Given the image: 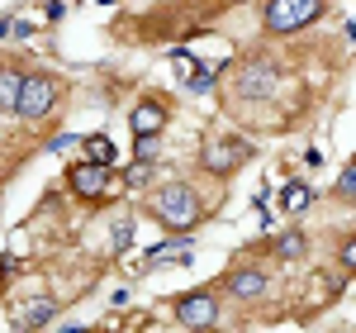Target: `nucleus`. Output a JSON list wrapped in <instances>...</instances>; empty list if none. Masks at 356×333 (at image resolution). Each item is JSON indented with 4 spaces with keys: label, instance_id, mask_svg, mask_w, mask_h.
Segmentation results:
<instances>
[{
    "label": "nucleus",
    "instance_id": "nucleus-3",
    "mask_svg": "<svg viewBox=\"0 0 356 333\" xmlns=\"http://www.w3.org/2000/svg\"><path fill=\"white\" fill-rule=\"evenodd\" d=\"M53 100H57V86H53V77H24L15 114H24V119H43V114L53 110Z\"/></svg>",
    "mask_w": 356,
    "mask_h": 333
},
{
    "label": "nucleus",
    "instance_id": "nucleus-13",
    "mask_svg": "<svg viewBox=\"0 0 356 333\" xmlns=\"http://www.w3.org/2000/svg\"><path fill=\"white\" fill-rule=\"evenodd\" d=\"M86 148V162H95V166H110L114 162V143L105 139V134H90V139H81Z\"/></svg>",
    "mask_w": 356,
    "mask_h": 333
},
{
    "label": "nucleus",
    "instance_id": "nucleus-11",
    "mask_svg": "<svg viewBox=\"0 0 356 333\" xmlns=\"http://www.w3.org/2000/svg\"><path fill=\"white\" fill-rule=\"evenodd\" d=\"M171 62H176V72L186 77V86H191V91H209V72H204V62H200V57H191L186 48H176V53H171Z\"/></svg>",
    "mask_w": 356,
    "mask_h": 333
},
{
    "label": "nucleus",
    "instance_id": "nucleus-7",
    "mask_svg": "<svg viewBox=\"0 0 356 333\" xmlns=\"http://www.w3.org/2000/svg\"><path fill=\"white\" fill-rule=\"evenodd\" d=\"M67 181H72V191H76V195H86V200H95V195H105V186H110V166L76 162Z\"/></svg>",
    "mask_w": 356,
    "mask_h": 333
},
{
    "label": "nucleus",
    "instance_id": "nucleus-1",
    "mask_svg": "<svg viewBox=\"0 0 356 333\" xmlns=\"http://www.w3.org/2000/svg\"><path fill=\"white\" fill-rule=\"evenodd\" d=\"M152 210H157V219H162L166 229H176V233H186V229L200 219V200H195V191L186 181H166L162 191H157V200H152Z\"/></svg>",
    "mask_w": 356,
    "mask_h": 333
},
{
    "label": "nucleus",
    "instance_id": "nucleus-20",
    "mask_svg": "<svg viewBox=\"0 0 356 333\" xmlns=\"http://www.w3.org/2000/svg\"><path fill=\"white\" fill-rule=\"evenodd\" d=\"M152 176V162H138V166H129V186H143Z\"/></svg>",
    "mask_w": 356,
    "mask_h": 333
},
{
    "label": "nucleus",
    "instance_id": "nucleus-9",
    "mask_svg": "<svg viewBox=\"0 0 356 333\" xmlns=\"http://www.w3.org/2000/svg\"><path fill=\"white\" fill-rule=\"evenodd\" d=\"M57 319V305L48 300V295H38V300H24V305L15 309V324L19 329H48Z\"/></svg>",
    "mask_w": 356,
    "mask_h": 333
},
{
    "label": "nucleus",
    "instance_id": "nucleus-15",
    "mask_svg": "<svg viewBox=\"0 0 356 333\" xmlns=\"http://www.w3.org/2000/svg\"><path fill=\"white\" fill-rule=\"evenodd\" d=\"M138 162H157V153H162V143H157V134H138Z\"/></svg>",
    "mask_w": 356,
    "mask_h": 333
},
{
    "label": "nucleus",
    "instance_id": "nucleus-6",
    "mask_svg": "<svg viewBox=\"0 0 356 333\" xmlns=\"http://www.w3.org/2000/svg\"><path fill=\"white\" fill-rule=\"evenodd\" d=\"M271 91H275V67L271 62L243 67V77H238V95H243V100H261V95H271Z\"/></svg>",
    "mask_w": 356,
    "mask_h": 333
},
{
    "label": "nucleus",
    "instance_id": "nucleus-2",
    "mask_svg": "<svg viewBox=\"0 0 356 333\" xmlns=\"http://www.w3.org/2000/svg\"><path fill=\"white\" fill-rule=\"evenodd\" d=\"M323 15V0H266V29L271 33H290L304 29Z\"/></svg>",
    "mask_w": 356,
    "mask_h": 333
},
{
    "label": "nucleus",
    "instance_id": "nucleus-10",
    "mask_svg": "<svg viewBox=\"0 0 356 333\" xmlns=\"http://www.w3.org/2000/svg\"><path fill=\"white\" fill-rule=\"evenodd\" d=\"M228 291H233L238 300H257V295H266V272L243 267V272H233V277H228Z\"/></svg>",
    "mask_w": 356,
    "mask_h": 333
},
{
    "label": "nucleus",
    "instance_id": "nucleus-21",
    "mask_svg": "<svg viewBox=\"0 0 356 333\" xmlns=\"http://www.w3.org/2000/svg\"><path fill=\"white\" fill-rule=\"evenodd\" d=\"M5 33H10V24H5V20H0V38H5Z\"/></svg>",
    "mask_w": 356,
    "mask_h": 333
},
{
    "label": "nucleus",
    "instance_id": "nucleus-14",
    "mask_svg": "<svg viewBox=\"0 0 356 333\" xmlns=\"http://www.w3.org/2000/svg\"><path fill=\"white\" fill-rule=\"evenodd\" d=\"M19 86H24V72H0V110L19 105Z\"/></svg>",
    "mask_w": 356,
    "mask_h": 333
},
{
    "label": "nucleus",
    "instance_id": "nucleus-16",
    "mask_svg": "<svg viewBox=\"0 0 356 333\" xmlns=\"http://www.w3.org/2000/svg\"><path fill=\"white\" fill-rule=\"evenodd\" d=\"M285 205H290V210H304V205H309V186H304V181H290V186H285Z\"/></svg>",
    "mask_w": 356,
    "mask_h": 333
},
{
    "label": "nucleus",
    "instance_id": "nucleus-8",
    "mask_svg": "<svg viewBox=\"0 0 356 333\" xmlns=\"http://www.w3.org/2000/svg\"><path fill=\"white\" fill-rule=\"evenodd\" d=\"M162 124H166L162 100H138L134 114H129V129H134V139H138V134H162Z\"/></svg>",
    "mask_w": 356,
    "mask_h": 333
},
{
    "label": "nucleus",
    "instance_id": "nucleus-19",
    "mask_svg": "<svg viewBox=\"0 0 356 333\" xmlns=\"http://www.w3.org/2000/svg\"><path fill=\"white\" fill-rule=\"evenodd\" d=\"M337 191H342V200H352V195H356V166H342V181H337Z\"/></svg>",
    "mask_w": 356,
    "mask_h": 333
},
{
    "label": "nucleus",
    "instance_id": "nucleus-5",
    "mask_svg": "<svg viewBox=\"0 0 356 333\" xmlns=\"http://www.w3.org/2000/svg\"><path fill=\"white\" fill-rule=\"evenodd\" d=\"M176 319L186 329H209V324H219V305H214V295H181L176 300Z\"/></svg>",
    "mask_w": 356,
    "mask_h": 333
},
{
    "label": "nucleus",
    "instance_id": "nucleus-4",
    "mask_svg": "<svg viewBox=\"0 0 356 333\" xmlns=\"http://www.w3.org/2000/svg\"><path fill=\"white\" fill-rule=\"evenodd\" d=\"M247 157H252V148H247L243 139H223V143H209L200 162L209 166L214 176H223V171H238V166H243Z\"/></svg>",
    "mask_w": 356,
    "mask_h": 333
},
{
    "label": "nucleus",
    "instance_id": "nucleus-12",
    "mask_svg": "<svg viewBox=\"0 0 356 333\" xmlns=\"http://www.w3.org/2000/svg\"><path fill=\"white\" fill-rule=\"evenodd\" d=\"M162 262H191V243L186 238H171V243L147 248V267H162Z\"/></svg>",
    "mask_w": 356,
    "mask_h": 333
},
{
    "label": "nucleus",
    "instance_id": "nucleus-17",
    "mask_svg": "<svg viewBox=\"0 0 356 333\" xmlns=\"http://www.w3.org/2000/svg\"><path fill=\"white\" fill-rule=\"evenodd\" d=\"M129 243H134V224H129V219H119V224H114V252H124Z\"/></svg>",
    "mask_w": 356,
    "mask_h": 333
},
{
    "label": "nucleus",
    "instance_id": "nucleus-18",
    "mask_svg": "<svg viewBox=\"0 0 356 333\" xmlns=\"http://www.w3.org/2000/svg\"><path fill=\"white\" fill-rule=\"evenodd\" d=\"M300 252H304L300 233H285V238H280V257H300Z\"/></svg>",
    "mask_w": 356,
    "mask_h": 333
}]
</instances>
